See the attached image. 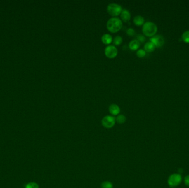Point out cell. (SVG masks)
<instances>
[{
    "label": "cell",
    "mask_w": 189,
    "mask_h": 188,
    "mask_svg": "<svg viewBox=\"0 0 189 188\" xmlns=\"http://www.w3.org/2000/svg\"><path fill=\"white\" fill-rule=\"evenodd\" d=\"M123 26L122 21L119 18L113 17L107 22L106 27L110 32L115 33L120 31Z\"/></svg>",
    "instance_id": "1"
},
{
    "label": "cell",
    "mask_w": 189,
    "mask_h": 188,
    "mask_svg": "<svg viewBox=\"0 0 189 188\" xmlns=\"http://www.w3.org/2000/svg\"><path fill=\"white\" fill-rule=\"evenodd\" d=\"M157 30V26L152 22L144 23L142 27L143 34L147 36H153L156 34Z\"/></svg>",
    "instance_id": "2"
},
{
    "label": "cell",
    "mask_w": 189,
    "mask_h": 188,
    "mask_svg": "<svg viewBox=\"0 0 189 188\" xmlns=\"http://www.w3.org/2000/svg\"><path fill=\"white\" fill-rule=\"evenodd\" d=\"M107 10L108 13L110 15L115 17L121 14L122 10V8L121 6L117 3H111L107 6Z\"/></svg>",
    "instance_id": "3"
},
{
    "label": "cell",
    "mask_w": 189,
    "mask_h": 188,
    "mask_svg": "<svg viewBox=\"0 0 189 188\" xmlns=\"http://www.w3.org/2000/svg\"><path fill=\"white\" fill-rule=\"evenodd\" d=\"M116 122V118L111 115H106L103 117L101 120L102 126L107 129H110L113 127Z\"/></svg>",
    "instance_id": "4"
},
{
    "label": "cell",
    "mask_w": 189,
    "mask_h": 188,
    "mask_svg": "<svg viewBox=\"0 0 189 188\" xmlns=\"http://www.w3.org/2000/svg\"><path fill=\"white\" fill-rule=\"evenodd\" d=\"M105 54L110 59L115 58L117 55V49L115 46L108 45L105 48Z\"/></svg>",
    "instance_id": "5"
},
{
    "label": "cell",
    "mask_w": 189,
    "mask_h": 188,
    "mask_svg": "<svg viewBox=\"0 0 189 188\" xmlns=\"http://www.w3.org/2000/svg\"><path fill=\"white\" fill-rule=\"evenodd\" d=\"M181 182V177L179 174H173L169 177L168 184L171 187L178 185Z\"/></svg>",
    "instance_id": "6"
},
{
    "label": "cell",
    "mask_w": 189,
    "mask_h": 188,
    "mask_svg": "<svg viewBox=\"0 0 189 188\" xmlns=\"http://www.w3.org/2000/svg\"><path fill=\"white\" fill-rule=\"evenodd\" d=\"M150 41L153 43L154 45L157 47H161L164 45L165 41L163 36L160 35H156L152 36L150 39Z\"/></svg>",
    "instance_id": "7"
},
{
    "label": "cell",
    "mask_w": 189,
    "mask_h": 188,
    "mask_svg": "<svg viewBox=\"0 0 189 188\" xmlns=\"http://www.w3.org/2000/svg\"><path fill=\"white\" fill-rule=\"evenodd\" d=\"M108 110L113 115H117L119 114L121 112V109L117 104H111L108 107Z\"/></svg>",
    "instance_id": "8"
},
{
    "label": "cell",
    "mask_w": 189,
    "mask_h": 188,
    "mask_svg": "<svg viewBox=\"0 0 189 188\" xmlns=\"http://www.w3.org/2000/svg\"><path fill=\"white\" fill-rule=\"evenodd\" d=\"M131 17V13L129 12V10L126 9L122 10L121 13V18L123 22H128L130 20Z\"/></svg>",
    "instance_id": "9"
},
{
    "label": "cell",
    "mask_w": 189,
    "mask_h": 188,
    "mask_svg": "<svg viewBox=\"0 0 189 188\" xmlns=\"http://www.w3.org/2000/svg\"><path fill=\"white\" fill-rule=\"evenodd\" d=\"M112 36L108 33L104 34L103 35H102L101 37L102 43L106 45H108L111 44L112 41Z\"/></svg>",
    "instance_id": "10"
},
{
    "label": "cell",
    "mask_w": 189,
    "mask_h": 188,
    "mask_svg": "<svg viewBox=\"0 0 189 188\" xmlns=\"http://www.w3.org/2000/svg\"><path fill=\"white\" fill-rule=\"evenodd\" d=\"M129 48L132 50H136L140 46V42L137 39H133L129 43Z\"/></svg>",
    "instance_id": "11"
},
{
    "label": "cell",
    "mask_w": 189,
    "mask_h": 188,
    "mask_svg": "<svg viewBox=\"0 0 189 188\" xmlns=\"http://www.w3.org/2000/svg\"><path fill=\"white\" fill-rule=\"evenodd\" d=\"M133 22L136 26H142L144 23V18L141 15H136L133 19Z\"/></svg>",
    "instance_id": "12"
},
{
    "label": "cell",
    "mask_w": 189,
    "mask_h": 188,
    "mask_svg": "<svg viewBox=\"0 0 189 188\" xmlns=\"http://www.w3.org/2000/svg\"><path fill=\"white\" fill-rule=\"evenodd\" d=\"M155 46L154 45L153 43H152L151 41L147 42L144 46V50L148 52H151L153 51L155 49Z\"/></svg>",
    "instance_id": "13"
},
{
    "label": "cell",
    "mask_w": 189,
    "mask_h": 188,
    "mask_svg": "<svg viewBox=\"0 0 189 188\" xmlns=\"http://www.w3.org/2000/svg\"><path fill=\"white\" fill-rule=\"evenodd\" d=\"M116 121L118 124H123V123L126 122V117H125L123 114H119L116 118Z\"/></svg>",
    "instance_id": "14"
},
{
    "label": "cell",
    "mask_w": 189,
    "mask_h": 188,
    "mask_svg": "<svg viewBox=\"0 0 189 188\" xmlns=\"http://www.w3.org/2000/svg\"><path fill=\"white\" fill-rule=\"evenodd\" d=\"M122 38L119 36H116L113 40V44L116 45H119L122 43Z\"/></svg>",
    "instance_id": "15"
},
{
    "label": "cell",
    "mask_w": 189,
    "mask_h": 188,
    "mask_svg": "<svg viewBox=\"0 0 189 188\" xmlns=\"http://www.w3.org/2000/svg\"><path fill=\"white\" fill-rule=\"evenodd\" d=\"M113 185L112 183L109 181H105L101 183V188H113Z\"/></svg>",
    "instance_id": "16"
},
{
    "label": "cell",
    "mask_w": 189,
    "mask_h": 188,
    "mask_svg": "<svg viewBox=\"0 0 189 188\" xmlns=\"http://www.w3.org/2000/svg\"><path fill=\"white\" fill-rule=\"evenodd\" d=\"M182 39L184 42L189 43V31H185L182 34Z\"/></svg>",
    "instance_id": "17"
},
{
    "label": "cell",
    "mask_w": 189,
    "mask_h": 188,
    "mask_svg": "<svg viewBox=\"0 0 189 188\" xmlns=\"http://www.w3.org/2000/svg\"><path fill=\"white\" fill-rule=\"evenodd\" d=\"M26 188H39V187L37 183L35 182H30L26 185Z\"/></svg>",
    "instance_id": "18"
},
{
    "label": "cell",
    "mask_w": 189,
    "mask_h": 188,
    "mask_svg": "<svg viewBox=\"0 0 189 188\" xmlns=\"http://www.w3.org/2000/svg\"><path fill=\"white\" fill-rule=\"evenodd\" d=\"M146 55V51L143 49H139L138 51H137V55L138 57H143L145 56Z\"/></svg>",
    "instance_id": "19"
},
{
    "label": "cell",
    "mask_w": 189,
    "mask_h": 188,
    "mask_svg": "<svg viewBox=\"0 0 189 188\" xmlns=\"http://www.w3.org/2000/svg\"><path fill=\"white\" fill-rule=\"evenodd\" d=\"M137 40L139 42L143 43L145 41V37L142 34H138V36H137Z\"/></svg>",
    "instance_id": "20"
},
{
    "label": "cell",
    "mask_w": 189,
    "mask_h": 188,
    "mask_svg": "<svg viewBox=\"0 0 189 188\" xmlns=\"http://www.w3.org/2000/svg\"><path fill=\"white\" fill-rule=\"evenodd\" d=\"M126 33L128 36H132L135 34V31L132 28H129L126 31Z\"/></svg>",
    "instance_id": "21"
},
{
    "label": "cell",
    "mask_w": 189,
    "mask_h": 188,
    "mask_svg": "<svg viewBox=\"0 0 189 188\" xmlns=\"http://www.w3.org/2000/svg\"><path fill=\"white\" fill-rule=\"evenodd\" d=\"M184 182H185V184H186L187 186L189 187V175H187V176L185 178Z\"/></svg>",
    "instance_id": "22"
}]
</instances>
